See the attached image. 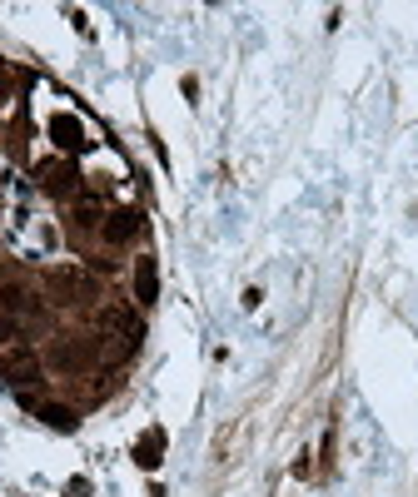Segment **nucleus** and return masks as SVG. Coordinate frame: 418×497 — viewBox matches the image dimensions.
Instances as JSON below:
<instances>
[{"instance_id": "f257e3e1", "label": "nucleus", "mask_w": 418, "mask_h": 497, "mask_svg": "<svg viewBox=\"0 0 418 497\" xmlns=\"http://www.w3.org/2000/svg\"><path fill=\"white\" fill-rule=\"evenodd\" d=\"M35 174H40V184H45V194H55V199H80V194H85L75 164H65V159H40Z\"/></svg>"}, {"instance_id": "f03ea898", "label": "nucleus", "mask_w": 418, "mask_h": 497, "mask_svg": "<svg viewBox=\"0 0 418 497\" xmlns=\"http://www.w3.org/2000/svg\"><path fill=\"white\" fill-rule=\"evenodd\" d=\"M144 234V209H110L100 224V239L104 244H135Z\"/></svg>"}, {"instance_id": "7ed1b4c3", "label": "nucleus", "mask_w": 418, "mask_h": 497, "mask_svg": "<svg viewBox=\"0 0 418 497\" xmlns=\"http://www.w3.org/2000/svg\"><path fill=\"white\" fill-rule=\"evenodd\" d=\"M160 299V268H155V259L150 254H144L140 264H135V303L140 308H150Z\"/></svg>"}, {"instance_id": "20e7f679", "label": "nucleus", "mask_w": 418, "mask_h": 497, "mask_svg": "<svg viewBox=\"0 0 418 497\" xmlns=\"http://www.w3.org/2000/svg\"><path fill=\"white\" fill-rule=\"evenodd\" d=\"M0 308H6L10 319H20V314H35V294L20 279H10V284H0Z\"/></svg>"}, {"instance_id": "39448f33", "label": "nucleus", "mask_w": 418, "mask_h": 497, "mask_svg": "<svg viewBox=\"0 0 418 497\" xmlns=\"http://www.w3.org/2000/svg\"><path fill=\"white\" fill-rule=\"evenodd\" d=\"M160 452H164V428H150V432H144V438L135 443V463H140L144 472H155V467L164 463Z\"/></svg>"}, {"instance_id": "423d86ee", "label": "nucleus", "mask_w": 418, "mask_h": 497, "mask_svg": "<svg viewBox=\"0 0 418 497\" xmlns=\"http://www.w3.org/2000/svg\"><path fill=\"white\" fill-rule=\"evenodd\" d=\"M35 413H40V423L55 428V432H75V428H80V413L65 408V403H40Z\"/></svg>"}, {"instance_id": "0eeeda50", "label": "nucleus", "mask_w": 418, "mask_h": 497, "mask_svg": "<svg viewBox=\"0 0 418 497\" xmlns=\"http://www.w3.org/2000/svg\"><path fill=\"white\" fill-rule=\"evenodd\" d=\"M50 135H55L60 150H85V135H80V119H75V115H55Z\"/></svg>"}, {"instance_id": "6e6552de", "label": "nucleus", "mask_w": 418, "mask_h": 497, "mask_svg": "<svg viewBox=\"0 0 418 497\" xmlns=\"http://www.w3.org/2000/svg\"><path fill=\"white\" fill-rule=\"evenodd\" d=\"M179 90H184V100L195 105V100H199V80H195V75H184V80H179Z\"/></svg>"}, {"instance_id": "1a4fd4ad", "label": "nucleus", "mask_w": 418, "mask_h": 497, "mask_svg": "<svg viewBox=\"0 0 418 497\" xmlns=\"http://www.w3.org/2000/svg\"><path fill=\"white\" fill-rule=\"evenodd\" d=\"M65 492H70V497H90V478H70Z\"/></svg>"}, {"instance_id": "9d476101", "label": "nucleus", "mask_w": 418, "mask_h": 497, "mask_svg": "<svg viewBox=\"0 0 418 497\" xmlns=\"http://www.w3.org/2000/svg\"><path fill=\"white\" fill-rule=\"evenodd\" d=\"M289 472H294V478H309V452H299V458H294V467H289Z\"/></svg>"}, {"instance_id": "9b49d317", "label": "nucleus", "mask_w": 418, "mask_h": 497, "mask_svg": "<svg viewBox=\"0 0 418 497\" xmlns=\"http://www.w3.org/2000/svg\"><path fill=\"white\" fill-rule=\"evenodd\" d=\"M0 85H6V65H0Z\"/></svg>"}]
</instances>
